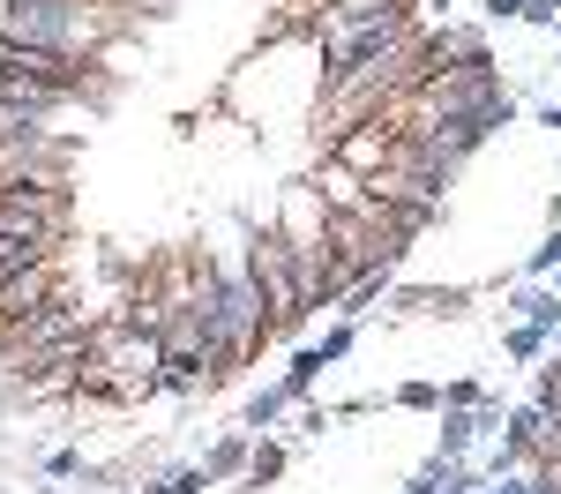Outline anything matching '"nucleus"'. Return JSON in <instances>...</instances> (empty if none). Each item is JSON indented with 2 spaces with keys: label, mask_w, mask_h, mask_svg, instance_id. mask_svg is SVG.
Returning <instances> with one entry per match:
<instances>
[{
  "label": "nucleus",
  "mask_w": 561,
  "mask_h": 494,
  "mask_svg": "<svg viewBox=\"0 0 561 494\" xmlns=\"http://www.w3.org/2000/svg\"><path fill=\"white\" fill-rule=\"evenodd\" d=\"M105 31H113V15H105L98 0H15V23H8V38H23V45H60V53L98 45Z\"/></svg>",
  "instance_id": "obj_1"
}]
</instances>
